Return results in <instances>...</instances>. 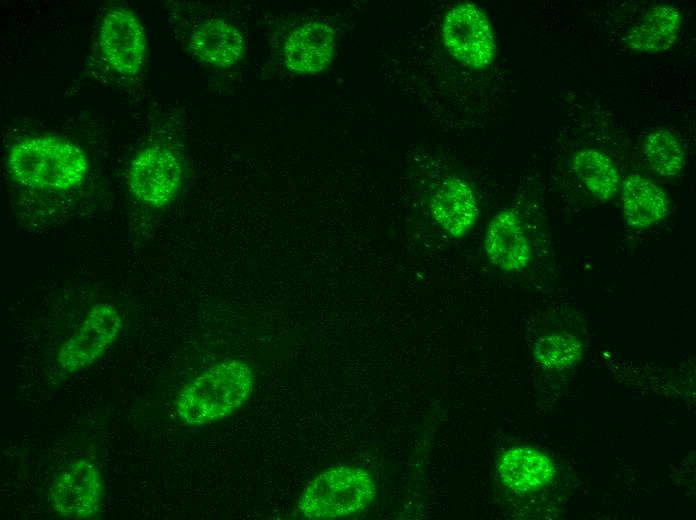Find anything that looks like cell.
Segmentation results:
<instances>
[{
	"label": "cell",
	"mask_w": 696,
	"mask_h": 520,
	"mask_svg": "<svg viewBox=\"0 0 696 520\" xmlns=\"http://www.w3.org/2000/svg\"><path fill=\"white\" fill-rule=\"evenodd\" d=\"M7 167L19 184L40 190H68L84 181L89 162L76 144L52 135L32 136L9 150Z\"/></svg>",
	"instance_id": "1"
},
{
	"label": "cell",
	"mask_w": 696,
	"mask_h": 520,
	"mask_svg": "<svg viewBox=\"0 0 696 520\" xmlns=\"http://www.w3.org/2000/svg\"><path fill=\"white\" fill-rule=\"evenodd\" d=\"M254 379L252 369L242 360L218 362L181 389L175 401L176 414L190 426L222 420L247 402Z\"/></svg>",
	"instance_id": "2"
},
{
	"label": "cell",
	"mask_w": 696,
	"mask_h": 520,
	"mask_svg": "<svg viewBox=\"0 0 696 520\" xmlns=\"http://www.w3.org/2000/svg\"><path fill=\"white\" fill-rule=\"evenodd\" d=\"M376 494L371 475L363 468L332 466L310 480L298 500V510L308 519H334L366 508Z\"/></svg>",
	"instance_id": "3"
},
{
	"label": "cell",
	"mask_w": 696,
	"mask_h": 520,
	"mask_svg": "<svg viewBox=\"0 0 696 520\" xmlns=\"http://www.w3.org/2000/svg\"><path fill=\"white\" fill-rule=\"evenodd\" d=\"M441 38L449 54L468 68L484 69L495 58L492 25L485 12L474 3H458L446 12Z\"/></svg>",
	"instance_id": "4"
},
{
	"label": "cell",
	"mask_w": 696,
	"mask_h": 520,
	"mask_svg": "<svg viewBox=\"0 0 696 520\" xmlns=\"http://www.w3.org/2000/svg\"><path fill=\"white\" fill-rule=\"evenodd\" d=\"M183 182L178 156L163 145H151L139 151L127 169L129 191L139 202L162 208L177 196Z\"/></svg>",
	"instance_id": "5"
},
{
	"label": "cell",
	"mask_w": 696,
	"mask_h": 520,
	"mask_svg": "<svg viewBox=\"0 0 696 520\" xmlns=\"http://www.w3.org/2000/svg\"><path fill=\"white\" fill-rule=\"evenodd\" d=\"M122 328V316L114 305L95 304L80 327L60 346L58 365L68 373L90 366L114 344Z\"/></svg>",
	"instance_id": "6"
},
{
	"label": "cell",
	"mask_w": 696,
	"mask_h": 520,
	"mask_svg": "<svg viewBox=\"0 0 696 520\" xmlns=\"http://www.w3.org/2000/svg\"><path fill=\"white\" fill-rule=\"evenodd\" d=\"M496 472L502 486L516 495L551 493L556 496L563 472L547 453L531 446H515L498 458Z\"/></svg>",
	"instance_id": "7"
},
{
	"label": "cell",
	"mask_w": 696,
	"mask_h": 520,
	"mask_svg": "<svg viewBox=\"0 0 696 520\" xmlns=\"http://www.w3.org/2000/svg\"><path fill=\"white\" fill-rule=\"evenodd\" d=\"M101 53L115 72L134 75L144 64L147 42L139 18L122 7L110 9L104 15L99 29Z\"/></svg>",
	"instance_id": "8"
},
{
	"label": "cell",
	"mask_w": 696,
	"mask_h": 520,
	"mask_svg": "<svg viewBox=\"0 0 696 520\" xmlns=\"http://www.w3.org/2000/svg\"><path fill=\"white\" fill-rule=\"evenodd\" d=\"M103 482L96 464L80 459L63 468L53 479L49 497L54 510L69 519H91L98 513Z\"/></svg>",
	"instance_id": "9"
},
{
	"label": "cell",
	"mask_w": 696,
	"mask_h": 520,
	"mask_svg": "<svg viewBox=\"0 0 696 520\" xmlns=\"http://www.w3.org/2000/svg\"><path fill=\"white\" fill-rule=\"evenodd\" d=\"M585 344L582 324L575 316L553 315L532 341V356L542 369L563 372L581 362Z\"/></svg>",
	"instance_id": "10"
},
{
	"label": "cell",
	"mask_w": 696,
	"mask_h": 520,
	"mask_svg": "<svg viewBox=\"0 0 696 520\" xmlns=\"http://www.w3.org/2000/svg\"><path fill=\"white\" fill-rule=\"evenodd\" d=\"M335 44L336 34L331 25L321 20L307 21L287 37L282 60L285 67L294 74H317L330 65Z\"/></svg>",
	"instance_id": "11"
},
{
	"label": "cell",
	"mask_w": 696,
	"mask_h": 520,
	"mask_svg": "<svg viewBox=\"0 0 696 520\" xmlns=\"http://www.w3.org/2000/svg\"><path fill=\"white\" fill-rule=\"evenodd\" d=\"M484 248L490 262L507 272L525 268L531 258V245L516 212L505 209L489 222Z\"/></svg>",
	"instance_id": "12"
},
{
	"label": "cell",
	"mask_w": 696,
	"mask_h": 520,
	"mask_svg": "<svg viewBox=\"0 0 696 520\" xmlns=\"http://www.w3.org/2000/svg\"><path fill=\"white\" fill-rule=\"evenodd\" d=\"M430 211L438 225L452 237L467 234L478 219L471 187L456 176L444 177L430 197Z\"/></svg>",
	"instance_id": "13"
},
{
	"label": "cell",
	"mask_w": 696,
	"mask_h": 520,
	"mask_svg": "<svg viewBox=\"0 0 696 520\" xmlns=\"http://www.w3.org/2000/svg\"><path fill=\"white\" fill-rule=\"evenodd\" d=\"M189 50L199 61L219 68L236 65L245 52L238 28L222 18H209L191 33Z\"/></svg>",
	"instance_id": "14"
},
{
	"label": "cell",
	"mask_w": 696,
	"mask_h": 520,
	"mask_svg": "<svg viewBox=\"0 0 696 520\" xmlns=\"http://www.w3.org/2000/svg\"><path fill=\"white\" fill-rule=\"evenodd\" d=\"M622 211L627 226L641 229L650 227L669 212L667 194L648 178L631 174L622 180Z\"/></svg>",
	"instance_id": "15"
},
{
	"label": "cell",
	"mask_w": 696,
	"mask_h": 520,
	"mask_svg": "<svg viewBox=\"0 0 696 520\" xmlns=\"http://www.w3.org/2000/svg\"><path fill=\"white\" fill-rule=\"evenodd\" d=\"M681 27V16L674 6H656L628 32L626 41L633 51L655 54L670 49Z\"/></svg>",
	"instance_id": "16"
},
{
	"label": "cell",
	"mask_w": 696,
	"mask_h": 520,
	"mask_svg": "<svg viewBox=\"0 0 696 520\" xmlns=\"http://www.w3.org/2000/svg\"><path fill=\"white\" fill-rule=\"evenodd\" d=\"M572 167L588 192L597 199H611L618 191L620 176L611 158L594 148L579 150Z\"/></svg>",
	"instance_id": "17"
},
{
	"label": "cell",
	"mask_w": 696,
	"mask_h": 520,
	"mask_svg": "<svg viewBox=\"0 0 696 520\" xmlns=\"http://www.w3.org/2000/svg\"><path fill=\"white\" fill-rule=\"evenodd\" d=\"M643 152L650 168L663 177L676 176L684 167L685 153L680 141L666 129L650 133Z\"/></svg>",
	"instance_id": "18"
}]
</instances>
